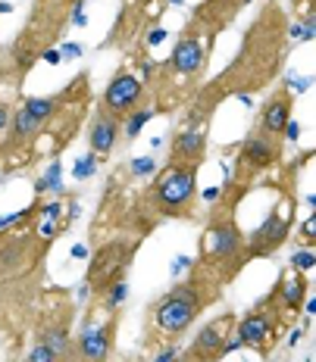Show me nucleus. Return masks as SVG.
I'll return each mask as SVG.
<instances>
[{
  "label": "nucleus",
  "mask_w": 316,
  "mask_h": 362,
  "mask_svg": "<svg viewBox=\"0 0 316 362\" xmlns=\"http://www.w3.org/2000/svg\"><path fill=\"white\" fill-rule=\"evenodd\" d=\"M54 238L57 235H44L41 228H28V231L0 228V288L41 278Z\"/></svg>",
  "instance_id": "423d86ee"
},
{
  "label": "nucleus",
  "mask_w": 316,
  "mask_h": 362,
  "mask_svg": "<svg viewBox=\"0 0 316 362\" xmlns=\"http://www.w3.org/2000/svg\"><path fill=\"white\" fill-rule=\"evenodd\" d=\"M60 362H66V359H60Z\"/></svg>",
  "instance_id": "cd10ccee"
},
{
  "label": "nucleus",
  "mask_w": 316,
  "mask_h": 362,
  "mask_svg": "<svg viewBox=\"0 0 316 362\" xmlns=\"http://www.w3.org/2000/svg\"><path fill=\"white\" fill-rule=\"evenodd\" d=\"M32 315V341L44 344L57 353L60 359H66V350L72 344V322H75V306L72 297L66 291H44V297H38Z\"/></svg>",
  "instance_id": "1a4fd4ad"
},
{
  "label": "nucleus",
  "mask_w": 316,
  "mask_h": 362,
  "mask_svg": "<svg viewBox=\"0 0 316 362\" xmlns=\"http://www.w3.org/2000/svg\"><path fill=\"white\" fill-rule=\"evenodd\" d=\"M313 247H307V250H300V253H295L291 256V269H298V272H310L313 266H316V259H313Z\"/></svg>",
  "instance_id": "4be33fe9"
},
{
  "label": "nucleus",
  "mask_w": 316,
  "mask_h": 362,
  "mask_svg": "<svg viewBox=\"0 0 316 362\" xmlns=\"http://www.w3.org/2000/svg\"><path fill=\"white\" fill-rule=\"evenodd\" d=\"M300 235H304V240H307V247H310V244H313V216H310V218H307V222H304V231H300Z\"/></svg>",
  "instance_id": "b1692460"
},
{
  "label": "nucleus",
  "mask_w": 316,
  "mask_h": 362,
  "mask_svg": "<svg viewBox=\"0 0 316 362\" xmlns=\"http://www.w3.org/2000/svg\"><path fill=\"white\" fill-rule=\"evenodd\" d=\"M154 116H157V110H154V107L135 110L132 116H129V119H125V122H123V141H125V144L138 138V134H141V128H145V125H147V122H150V119H154Z\"/></svg>",
  "instance_id": "aec40b11"
},
{
  "label": "nucleus",
  "mask_w": 316,
  "mask_h": 362,
  "mask_svg": "<svg viewBox=\"0 0 316 362\" xmlns=\"http://www.w3.org/2000/svg\"><path fill=\"white\" fill-rule=\"evenodd\" d=\"M291 50V13L285 10L279 0H263L247 22L242 44H238L235 57L225 63L220 75L198 88L191 103L185 107V122L182 125H210L213 112L222 107L225 100L260 94L269 85L279 81V75L288 63Z\"/></svg>",
  "instance_id": "f257e3e1"
},
{
  "label": "nucleus",
  "mask_w": 316,
  "mask_h": 362,
  "mask_svg": "<svg viewBox=\"0 0 316 362\" xmlns=\"http://www.w3.org/2000/svg\"><path fill=\"white\" fill-rule=\"evenodd\" d=\"M298 222V187L295 191H285L279 203L269 209V216L263 218L254 231H247L244 247H247V259H269L288 244L291 228Z\"/></svg>",
  "instance_id": "9b49d317"
},
{
  "label": "nucleus",
  "mask_w": 316,
  "mask_h": 362,
  "mask_svg": "<svg viewBox=\"0 0 316 362\" xmlns=\"http://www.w3.org/2000/svg\"><path fill=\"white\" fill-rule=\"evenodd\" d=\"M10 116H13V103L0 100V160H4V134H6V125H10Z\"/></svg>",
  "instance_id": "5701e85b"
},
{
  "label": "nucleus",
  "mask_w": 316,
  "mask_h": 362,
  "mask_svg": "<svg viewBox=\"0 0 316 362\" xmlns=\"http://www.w3.org/2000/svg\"><path fill=\"white\" fill-rule=\"evenodd\" d=\"M141 244H145V238L119 231V235L101 240V244L94 247L91 262H88V275H85L88 291H91V297H94L91 306H101V300L107 297L113 288L125 284V275H129Z\"/></svg>",
  "instance_id": "6e6552de"
},
{
  "label": "nucleus",
  "mask_w": 316,
  "mask_h": 362,
  "mask_svg": "<svg viewBox=\"0 0 316 362\" xmlns=\"http://www.w3.org/2000/svg\"><path fill=\"white\" fill-rule=\"evenodd\" d=\"M222 293L225 284L220 278L194 262L182 281H176L147 306L145 337H141L145 350L160 353L167 346H179V341H185V334L194 328V322H201L210 306L222 303Z\"/></svg>",
  "instance_id": "f03ea898"
},
{
  "label": "nucleus",
  "mask_w": 316,
  "mask_h": 362,
  "mask_svg": "<svg viewBox=\"0 0 316 362\" xmlns=\"http://www.w3.org/2000/svg\"><path fill=\"white\" fill-rule=\"evenodd\" d=\"M204 160H207V125H182L169 141L167 163L204 165Z\"/></svg>",
  "instance_id": "a211bd4d"
},
{
  "label": "nucleus",
  "mask_w": 316,
  "mask_h": 362,
  "mask_svg": "<svg viewBox=\"0 0 316 362\" xmlns=\"http://www.w3.org/2000/svg\"><path fill=\"white\" fill-rule=\"evenodd\" d=\"M97 107H103L110 116H116L119 122H125L135 110L150 107L147 85L141 81V75H135L132 69H125V66H123V69H116L110 75L103 94L97 97Z\"/></svg>",
  "instance_id": "f8f14e48"
},
{
  "label": "nucleus",
  "mask_w": 316,
  "mask_h": 362,
  "mask_svg": "<svg viewBox=\"0 0 316 362\" xmlns=\"http://www.w3.org/2000/svg\"><path fill=\"white\" fill-rule=\"evenodd\" d=\"M210 57H213V50L207 47L201 32L185 22L169 57L163 63H154V72L145 81L150 94V107L157 112L185 110L191 103V97L198 94V88L204 85Z\"/></svg>",
  "instance_id": "39448f33"
},
{
  "label": "nucleus",
  "mask_w": 316,
  "mask_h": 362,
  "mask_svg": "<svg viewBox=\"0 0 316 362\" xmlns=\"http://www.w3.org/2000/svg\"><path fill=\"white\" fill-rule=\"evenodd\" d=\"M169 362H194V359H191V356H188V353L182 350V353H176V356H172Z\"/></svg>",
  "instance_id": "393cba45"
},
{
  "label": "nucleus",
  "mask_w": 316,
  "mask_h": 362,
  "mask_svg": "<svg viewBox=\"0 0 316 362\" xmlns=\"http://www.w3.org/2000/svg\"><path fill=\"white\" fill-rule=\"evenodd\" d=\"M291 112H295V90L285 85V81H279V85L269 90L266 100L260 103L254 125H257L260 132L282 134V138H285V125L291 122Z\"/></svg>",
  "instance_id": "dca6fc26"
},
{
  "label": "nucleus",
  "mask_w": 316,
  "mask_h": 362,
  "mask_svg": "<svg viewBox=\"0 0 316 362\" xmlns=\"http://www.w3.org/2000/svg\"><path fill=\"white\" fill-rule=\"evenodd\" d=\"M235 322H238V313L225 309V313H220L216 319H210L207 325L194 334V341L185 346V353L194 362H220V359H225L232 350H238L235 341H232V337H235Z\"/></svg>",
  "instance_id": "4468645a"
},
{
  "label": "nucleus",
  "mask_w": 316,
  "mask_h": 362,
  "mask_svg": "<svg viewBox=\"0 0 316 362\" xmlns=\"http://www.w3.org/2000/svg\"><path fill=\"white\" fill-rule=\"evenodd\" d=\"M60 4H79V0H60Z\"/></svg>",
  "instance_id": "bb28decb"
},
{
  "label": "nucleus",
  "mask_w": 316,
  "mask_h": 362,
  "mask_svg": "<svg viewBox=\"0 0 316 362\" xmlns=\"http://www.w3.org/2000/svg\"><path fill=\"white\" fill-rule=\"evenodd\" d=\"M247 4H251V0H201V4H194L191 16H188V25L198 28L201 37L207 41V47L213 50L220 35L238 19V13H242Z\"/></svg>",
  "instance_id": "2eb2a0df"
},
{
  "label": "nucleus",
  "mask_w": 316,
  "mask_h": 362,
  "mask_svg": "<svg viewBox=\"0 0 316 362\" xmlns=\"http://www.w3.org/2000/svg\"><path fill=\"white\" fill-rule=\"evenodd\" d=\"M157 41H163V28H154V35H150L147 44H157Z\"/></svg>",
  "instance_id": "a878e982"
},
{
  "label": "nucleus",
  "mask_w": 316,
  "mask_h": 362,
  "mask_svg": "<svg viewBox=\"0 0 316 362\" xmlns=\"http://www.w3.org/2000/svg\"><path fill=\"white\" fill-rule=\"evenodd\" d=\"M201 165L163 163V169L150 178L147 187L135 194L125 209V235L147 238L160 222H194L201 203Z\"/></svg>",
  "instance_id": "7ed1b4c3"
},
{
  "label": "nucleus",
  "mask_w": 316,
  "mask_h": 362,
  "mask_svg": "<svg viewBox=\"0 0 316 362\" xmlns=\"http://www.w3.org/2000/svg\"><path fill=\"white\" fill-rule=\"evenodd\" d=\"M285 163V138L282 134L260 132L257 125H251V132L244 134V141L235 147V165H232V178L235 185H242L251 191V185L266 172L279 169Z\"/></svg>",
  "instance_id": "9d476101"
},
{
  "label": "nucleus",
  "mask_w": 316,
  "mask_h": 362,
  "mask_svg": "<svg viewBox=\"0 0 316 362\" xmlns=\"http://www.w3.org/2000/svg\"><path fill=\"white\" fill-rule=\"evenodd\" d=\"M26 362H60V356L50 346H44V344H32V350H28V356Z\"/></svg>",
  "instance_id": "412c9836"
},
{
  "label": "nucleus",
  "mask_w": 316,
  "mask_h": 362,
  "mask_svg": "<svg viewBox=\"0 0 316 362\" xmlns=\"http://www.w3.org/2000/svg\"><path fill=\"white\" fill-rule=\"evenodd\" d=\"M0 85H4V81H0Z\"/></svg>",
  "instance_id": "c85d7f7f"
},
{
  "label": "nucleus",
  "mask_w": 316,
  "mask_h": 362,
  "mask_svg": "<svg viewBox=\"0 0 316 362\" xmlns=\"http://www.w3.org/2000/svg\"><path fill=\"white\" fill-rule=\"evenodd\" d=\"M119 322H123L119 309H110L107 322H101V325L85 322V328L79 334H72V344L66 350V362H110Z\"/></svg>",
  "instance_id": "ddd939ff"
},
{
  "label": "nucleus",
  "mask_w": 316,
  "mask_h": 362,
  "mask_svg": "<svg viewBox=\"0 0 316 362\" xmlns=\"http://www.w3.org/2000/svg\"><path fill=\"white\" fill-rule=\"evenodd\" d=\"M276 288H279V300L285 306V313L291 315V319H300V313H304V303H307V291H310V281H307V272H298V269H285L279 275V281H276Z\"/></svg>",
  "instance_id": "6ab92c4d"
},
{
  "label": "nucleus",
  "mask_w": 316,
  "mask_h": 362,
  "mask_svg": "<svg viewBox=\"0 0 316 362\" xmlns=\"http://www.w3.org/2000/svg\"><path fill=\"white\" fill-rule=\"evenodd\" d=\"M119 138H123V122L94 103L91 116H88V150H91V156L97 163H107L119 144Z\"/></svg>",
  "instance_id": "f3484780"
},
{
  "label": "nucleus",
  "mask_w": 316,
  "mask_h": 362,
  "mask_svg": "<svg viewBox=\"0 0 316 362\" xmlns=\"http://www.w3.org/2000/svg\"><path fill=\"white\" fill-rule=\"evenodd\" d=\"M247 197V187L225 181L216 194V200L210 203L207 216H204V231L198 238V266H204L207 272H213L216 278L229 288L238 275L244 272L247 259V247H244V228L238 222V206Z\"/></svg>",
  "instance_id": "20e7f679"
},
{
  "label": "nucleus",
  "mask_w": 316,
  "mask_h": 362,
  "mask_svg": "<svg viewBox=\"0 0 316 362\" xmlns=\"http://www.w3.org/2000/svg\"><path fill=\"white\" fill-rule=\"evenodd\" d=\"M291 325H295V319L285 313V306L279 300V288L273 284V291H269L266 297L257 300V303L247 309L244 315H238L235 337H232V341H235V346H244V350L260 353V356L269 362L276 344H279V337Z\"/></svg>",
  "instance_id": "0eeeda50"
}]
</instances>
